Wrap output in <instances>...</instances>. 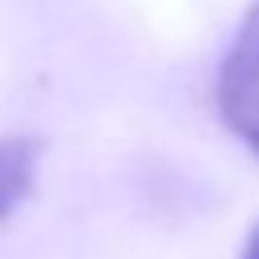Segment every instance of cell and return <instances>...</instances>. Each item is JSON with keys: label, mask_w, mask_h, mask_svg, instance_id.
I'll list each match as a JSON object with an SVG mask.
<instances>
[{"label": "cell", "mask_w": 259, "mask_h": 259, "mask_svg": "<svg viewBox=\"0 0 259 259\" xmlns=\"http://www.w3.org/2000/svg\"><path fill=\"white\" fill-rule=\"evenodd\" d=\"M219 113L227 130L259 154V0L247 8L223 65H219V85H214Z\"/></svg>", "instance_id": "obj_1"}, {"label": "cell", "mask_w": 259, "mask_h": 259, "mask_svg": "<svg viewBox=\"0 0 259 259\" xmlns=\"http://www.w3.org/2000/svg\"><path fill=\"white\" fill-rule=\"evenodd\" d=\"M239 259H259V227H255V231H251V239L243 243V255H239Z\"/></svg>", "instance_id": "obj_3"}, {"label": "cell", "mask_w": 259, "mask_h": 259, "mask_svg": "<svg viewBox=\"0 0 259 259\" xmlns=\"http://www.w3.org/2000/svg\"><path fill=\"white\" fill-rule=\"evenodd\" d=\"M40 142L28 134H0V219H8L32 190Z\"/></svg>", "instance_id": "obj_2"}]
</instances>
